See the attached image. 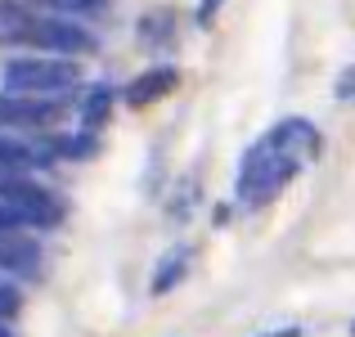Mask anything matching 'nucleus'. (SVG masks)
Masks as SVG:
<instances>
[{"label":"nucleus","instance_id":"nucleus-1","mask_svg":"<svg viewBox=\"0 0 355 337\" xmlns=\"http://www.w3.org/2000/svg\"><path fill=\"white\" fill-rule=\"evenodd\" d=\"M5 77L14 81L18 90H59V86H68L77 72L63 68V63H50V59H27V63H14Z\"/></svg>","mask_w":355,"mask_h":337},{"label":"nucleus","instance_id":"nucleus-10","mask_svg":"<svg viewBox=\"0 0 355 337\" xmlns=\"http://www.w3.org/2000/svg\"><path fill=\"white\" fill-rule=\"evenodd\" d=\"M351 333H355V324H351Z\"/></svg>","mask_w":355,"mask_h":337},{"label":"nucleus","instance_id":"nucleus-4","mask_svg":"<svg viewBox=\"0 0 355 337\" xmlns=\"http://www.w3.org/2000/svg\"><path fill=\"white\" fill-rule=\"evenodd\" d=\"M108 108H113V90L99 86L95 95L86 99V108H81V126H86V130H99V126H104V117H108Z\"/></svg>","mask_w":355,"mask_h":337},{"label":"nucleus","instance_id":"nucleus-3","mask_svg":"<svg viewBox=\"0 0 355 337\" xmlns=\"http://www.w3.org/2000/svg\"><path fill=\"white\" fill-rule=\"evenodd\" d=\"M184 266H189V252H184V248H171V252L162 257V266H157V275H153V284H148V293H166L175 279H184Z\"/></svg>","mask_w":355,"mask_h":337},{"label":"nucleus","instance_id":"nucleus-9","mask_svg":"<svg viewBox=\"0 0 355 337\" xmlns=\"http://www.w3.org/2000/svg\"><path fill=\"white\" fill-rule=\"evenodd\" d=\"M0 337H14V333H9V329H5V320H0Z\"/></svg>","mask_w":355,"mask_h":337},{"label":"nucleus","instance_id":"nucleus-2","mask_svg":"<svg viewBox=\"0 0 355 337\" xmlns=\"http://www.w3.org/2000/svg\"><path fill=\"white\" fill-rule=\"evenodd\" d=\"M171 86H175V68H153V72H144V77H135L126 86V104L139 108V104H148V99H162Z\"/></svg>","mask_w":355,"mask_h":337},{"label":"nucleus","instance_id":"nucleus-7","mask_svg":"<svg viewBox=\"0 0 355 337\" xmlns=\"http://www.w3.org/2000/svg\"><path fill=\"white\" fill-rule=\"evenodd\" d=\"M216 5H220V0H202V5H198V23H211V14H216Z\"/></svg>","mask_w":355,"mask_h":337},{"label":"nucleus","instance_id":"nucleus-8","mask_svg":"<svg viewBox=\"0 0 355 337\" xmlns=\"http://www.w3.org/2000/svg\"><path fill=\"white\" fill-rule=\"evenodd\" d=\"M270 337H302L297 329H279V333H270Z\"/></svg>","mask_w":355,"mask_h":337},{"label":"nucleus","instance_id":"nucleus-5","mask_svg":"<svg viewBox=\"0 0 355 337\" xmlns=\"http://www.w3.org/2000/svg\"><path fill=\"white\" fill-rule=\"evenodd\" d=\"M0 162H27V148H18V144H9L5 135H0Z\"/></svg>","mask_w":355,"mask_h":337},{"label":"nucleus","instance_id":"nucleus-6","mask_svg":"<svg viewBox=\"0 0 355 337\" xmlns=\"http://www.w3.org/2000/svg\"><path fill=\"white\" fill-rule=\"evenodd\" d=\"M14 311H18V293L14 288H0V320H9Z\"/></svg>","mask_w":355,"mask_h":337}]
</instances>
